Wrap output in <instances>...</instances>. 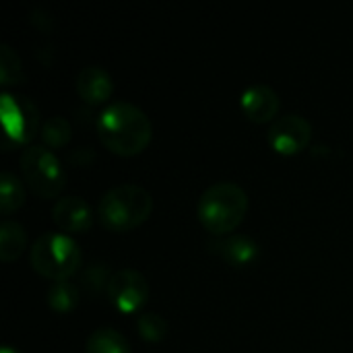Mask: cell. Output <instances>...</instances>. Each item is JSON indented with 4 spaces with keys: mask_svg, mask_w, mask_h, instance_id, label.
Segmentation results:
<instances>
[{
    "mask_svg": "<svg viewBox=\"0 0 353 353\" xmlns=\"http://www.w3.org/2000/svg\"><path fill=\"white\" fill-rule=\"evenodd\" d=\"M0 81H2L4 87L23 81L21 60H19V56L12 52L10 46H2V48H0Z\"/></svg>",
    "mask_w": 353,
    "mask_h": 353,
    "instance_id": "19",
    "label": "cell"
},
{
    "mask_svg": "<svg viewBox=\"0 0 353 353\" xmlns=\"http://www.w3.org/2000/svg\"><path fill=\"white\" fill-rule=\"evenodd\" d=\"M97 137L110 153L134 157L149 147L153 126L141 108L128 101H116L99 114Z\"/></svg>",
    "mask_w": 353,
    "mask_h": 353,
    "instance_id": "1",
    "label": "cell"
},
{
    "mask_svg": "<svg viewBox=\"0 0 353 353\" xmlns=\"http://www.w3.org/2000/svg\"><path fill=\"white\" fill-rule=\"evenodd\" d=\"M41 141L50 149H60L70 141V124L62 116H54L41 124Z\"/></svg>",
    "mask_w": 353,
    "mask_h": 353,
    "instance_id": "17",
    "label": "cell"
},
{
    "mask_svg": "<svg viewBox=\"0 0 353 353\" xmlns=\"http://www.w3.org/2000/svg\"><path fill=\"white\" fill-rule=\"evenodd\" d=\"M85 353H132L126 337L114 329H97L87 339Z\"/></svg>",
    "mask_w": 353,
    "mask_h": 353,
    "instance_id": "14",
    "label": "cell"
},
{
    "mask_svg": "<svg viewBox=\"0 0 353 353\" xmlns=\"http://www.w3.org/2000/svg\"><path fill=\"white\" fill-rule=\"evenodd\" d=\"M105 294H108L110 304L118 312L134 314L145 306V302L149 298V283L139 271L122 269L112 275Z\"/></svg>",
    "mask_w": 353,
    "mask_h": 353,
    "instance_id": "6",
    "label": "cell"
},
{
    "mask_svg": "<svg viewBox=\"0 0 353 353\" xmlns=\"http://www.w3.org/2000/svg\"><path fill=\"white\" fill-rule=\"evenodd\" d=\"M21 174L29 190L39 199H56L66 184V174L58 157L39 145H31L23 151Z\"/></svg>",
    "mask_w": 353,
    "mask_h": 353,
    "instance_id": "5",
    "label": "cell"
},
{
    "mask_svg": "<svg viewBox=\"0 0 353 353\" xmlns=\"http://www.w3.org/2000/svg\"><path fill=\"white\" fill-rule=\"evenodd\" d=\"M77 93L89 105L105 103L112 97V93H114L112 77L103 68H99V66L83 68L77 74Z\"/></svg>",
    "mask_w": 353,
    "mask_h": 353,
    "instance_id": "11",
    "label": "cell"
},
{
    "mask_svg": "<svg viewBox=\"0 0 353 353\" xmlns=\"http://www.w3.org/2000/svg\"><path fill=\"white\" fill-rule=\"evenodd\" d=\"M217 252L221 254V259L234 267H246L252 265L259 256V246L244 236H232L225 242L217 244Z\"/></svg>",
    "mask_w": 353,
    "mask_h": 353,
    "instance_id": "12",
    "label": "cell"
},
{
    "mask_svg": "<svg viewBox=\"0 0 353 353\" xmlns=\"http://www.w3.org/2000/svg\"><path fill=\"white\" fill-rule=\"evenodd\" d=\"M81 250L66 234H43L35 240L29 263L31 269L50 281H68L81 269Z\"/></svg>",
    "mask_w": 353,
    "mask_h": 353,
    "instance_id": "4",
    "label": "cell"
},
{
    "mask_svg": "<svg viewBox=\"0 0 353 353\" xmlns=\"http://www.w3.org/2000/svg\"><path fill=\"white\" fill-rule=\"evenodd\" d=\"M54 223L64 232L70 234H85L93 225V211L91 207L79 196H62L52 209Z\"/></svg>",
    "mask_w": 353,
    "mask_h": 353,
    "instance_id": "9",
    "label": "cell"
},
{
    "mask_svg": "<svg viewBox=\"0 0 353 353\" xmlns=\"http://www.w3.org/2000/svg\"><path fill=\"white\" fill-rule=\"evenodd\" d=\"M2 122L6 137L19 145L29 143L37 134L39 114L35 103L27 97H12L8 93L2 95Z\"/></svg>",
    "mask_w": 353,
    "mask_h": 353,
    "instance_id": "8",
    "label": "cell"
},
{
    "mask_svg": "<svg viewBox=\"0 0 353 353\" xmlns=\"http://www.w3.org/2000/svg\"><path fill=\"white\" fill-rule=\"evenodd\" d=\"M110 279H112V275L108 273V269L101 265H93V267H89L85 273H83V288L91 294V296H95V294H99L103 288L108 290V283H110Z\"/></svg>",
    "mask_w": 353,
    "mask_h": 353,
    "instance_id": "20",
    "label": "cell"
},
{
    "mask_svg": "<svg viewBox=\"0 0 353 353\" xmlns=\"http://www.w3.org/2000/svg\"><path fill=\"white\" fill-rule=\"evenodd\" d=\"M27 246V234L21 223L4 221L0 228V259L2 263L17 261Z\"/></svg>",
    "mask_w": 353,
    "mask_h": 353,
    "instance_id": "13",
    "label": "cell"
},
{
    "mask_svg": "<svg viewBox=\"0 0 353 353\" xmlns=\"http://www.w3.org/2000/svg\"><path fill=\"white\" fill-rule=\"evenodd\" d=\"M79 288L70 281H56L48 290V306L58 314H68L79 304Z\"/></svg>",
    "mask_w": 353,
    "mask_h": 353,
    "instance_id": "15",
    "label": "cell"
},
{
    "mask_svg": "<svg viewBox=\"0 0 353 353\" xmlns=\"http://www.w3.org/2000/svg\"><path fill=\"white\" fill-rule=\"evenodd\" d=\"M0 353H21V352H19V350H14V347H10V345H4Z\"/></svg>",
    "mask_w": 353,
    "mask_h": 353,
    "instance_id": "21",
    "label": "cell"
},
{
    "mask_svg": "<svg viewBox=\"0 0 353 353\" xmlns=\"http://www.w3.org/2000/svg\"><path fill=\"white\" fill-rule=\"evenodd\" d=\"M281 99L269 85H254L242 95V112L254 124H267L279 114Z\"/></svg>",
    "mask_w": 353,
    "mask_h": 353,
    "instance_id": "10",
    "label": "cell"
},
{
    "mask_svg": "<svg viewBox=\"0 0 353 353\" xmlns=\"http://www.w3.org/2000/svg\"><path fill=\"white\" fill-rule=\"evenodd\" d=\"M153 213L151 194L137 184H120L108 190L97 207L99 221L114 234H126L141 228Z\"/></svg>",
    "mask_w": 353,
    "mask_h": 353,
    "instance_id": "3",
    "label": "cell"
},
{
    "mask_svg": "<svg viewBox=\"0 0 353 353\" xmlns=\"http://www.w3.org/2000/svg\"><path fill=\"white\" fill-rule=\"evenodd\" d=\"M137 331H139L143 341L159 343L168 335V321L163 316L155 314V312H143L137 319Z\"/></svg>",
    "mask_w": 353,
    "mask_h": 353,
    "instance_id": "18",
    "label": "cell"
},
{
    "mask_svg": "<svg viewBox=\"0 0 353 353\" xmlns=\"http://www.w3.org/2000/svg\"><path fill=\"white\" fill-rule=\"evenodd\" d=\"M267 141L271 149L279 155H298L310 145L312 126L306 118L298 114H288L273 122L267 132Z\"/></svg>",
    "mask_w": 353,
    "mask_h": 353,
    "instance_id": "7",
    "label": "cell"
},
{
    "mask_svg": "<svg viewBox=\"0 0 353 353\" xmlns=\"http://www.w3.org/2000/svg\"><path fill=\"white\" fill-rule=\"evenodd\" d=\"M23 203H25L23 184L10 172H4L0 176V209H2V213L4 215L14 213L17 209L23 207Z\"/></svg>",
    "mask_w": 353,
    "mask_h": 353,
    "instance_id": "16",
    "label": "cell"
},
{
    "mask_svg": "<svg viewBox=\"0 0 353 353\" xmlns=\"http://www.w3.org/2000/svg\"><path fill=\"white\" fill-rule=\"evenodd\" d=\"M248 213V194L234 182L209 186L196 207L201 225L213 236H228L240 228Z\"/></svg>",
    "mask_w": 353,
    "mask_h": 353,
    "instance_id": "2",
    "label": "cell"
}]
</instances>
